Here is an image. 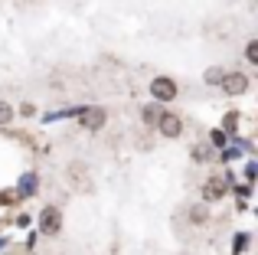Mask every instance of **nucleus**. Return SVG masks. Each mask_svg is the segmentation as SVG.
<instances>
[{
  "label": "nucleus",
  "instance_id": "nucleus-1",
  "mask_svg": "<svg viewBox=\"0 0 258 255\" xmlns=\"http://www.w3.org/2000/svg\"><path fill=\"white\" fill-rule=\"evenodd\" d=\"M151 95H154V102H173L180 95V85L170 76H154L151 79Z\"/></svg>",
  "mask_w": 258,
  "mask_h": 255
},
{
  "label": "nucleus",
  "instance_id": "nucleus-2",
  "mask_svg": "<svg viewBox=\"0 0 258 255\" xmlns=\"http://www.w3.org/2000/svg\"><path fill=\"white\" fill-rule=\"evenodd\" d=\"M229 193V183L222 173H213V177H206V183H203V203H219V200H226Z\"/></svg>",
  "mask_w": 258,
  "mask_h": 255
},
{
  "label": "nucleus",
  "instance_id": "nucleus-3",
  "mask_svg": "<svg viewBox=\"0 0 258 255\" xmlns=\"http://www.w3.org/2000/svg\"><path fill=\"white\" fill-rule=\"evenodd\" d=\"M154 128H157L167 141L183 138V118L176 115V111H160V118H157V124H154Z\"/></svg>",
  "mask_w": 258,
  "mask_h": 255
},
{
  "label": "nucleus",
  "instance_id": "nucleus-4",
  "mask_svg": "<svg viewBox=\"0 0 258 255\" xmlns=\"http://www.w3.org/2000/svg\"><path fill=\"white\" fill-rule=\"evenodd\" d=\"M219 85H222V92H226V95H245L248 85H252V79H248L245 72H226Z\"/></svg>",
  "mask_w": 258,
  "mask_h": 255
},
{
  "label": "nucleus",
  "instance_id": "nucleus-5",
  "mask_svg": "<svg viewBox=\"0 0 258 255\" xmlns=\"http://www.w3.org/2000/svg\"><path fill=\"white\" fill-rule=\"evenodd\" d=\"M39 229L56 236V232L62 229V210H59V206H43V210H39Z\"/></svg>",
  "mask_w": 258,
  "mask_h": 255
},
{
  "label": "nucleus",
  "instance_id": "nucleus-6",
  "mask_svg": "<svg viewBox=\"0 0 258 255\" xmlns=\"http://www.w3.org/2000/svg\"><path fill=\"white\" fill-rule=\"evenodd\" d=\"M105 121H108L105 108H82V111H79V124H82L85 131H101Z\"/></svg>",
  "mask_w": 258,
  "mask_h": 255
},
{
  "label": "nucleus",
  "instance_id": "nucleus-7",
  "mask_svg": "<svg viewBox=\"0 0 258 255\" xmlns=\"http://www.w3.org/2000/svg\"><path fill=\"white\" fill-rule=\"evenodd\" d=\"M186 216H189V223H193V226H206L209 223V206L206 203H193L186 210Z\"/></svg>",
  "mask_w": 258,
  "mask_h": 255
},
{
  "label": "nucleus",
  "instance_id": "nucleus-8",
  "mask_svg": "<svg viewBox=\"0 0 258 255\" xmlns=\"http://www.w3.org/2000/svg\"><path fill=\"white\" fill-rule=\"evenodd\" d=\"M160 111H164V108H157V105H144V108H141V121H144L147 128H154L157 118H160Z\"/></svg>",
  "mask_w": 258,
  "mask_h": 255
},
{
  "label": "nucleus",
  "instance_id": "nucleus-9",
  "mask_svg": "<svg viewBox=\"0 0 258 255\" xmlns=\"http://www.w3.org/2000/svg\"><path fill=\"white\" fill-rule=\"evenodd\" d=\"M245 62L258 66V39H248V43H245Z\"/></svg>",
  "mask_w": 258,
  "mask_h": 255
},
{
  "label": "nucleus",
  "instance_id": "nucleus-10",
  "mask_svg": "<svg viewBox=\"0 0 258 255\" xmlns=\"http://www.w3.org/2000/svg\"><path fill=\"white\" fill-rule=\"evenodd\" d=\"M13 118H17V111H13L7 102H0V128H7V124L13 121Z\"/></svg>",
  "mask_w": 258,
  "mask_h": 255
},
{
  "label": "nucleus",
  "instance_id": "nucleus-11",
  "mask_svg": "<svg viewBox=\"0 0 258 255\" xmlns=\"http://www.w3.org/2000/svg\"><path fill=\"white\" fill-rule=\"evenodd\" d=\"M222 76H226L222 69H206V76H203V79H206V85H219Z\"/></svg>",
  "mask_w": 258,
  "mask_h": 255
},
{
  "label": "nucleus",
  "instance_id": "nucleus-12",
  "mask_svg": "<svg viewBox=\"0 0 258 255\" xmlns=\"http://www.w3.org/2000/svg\"><path fill=\"white\" fill-rule=\"evenodd\" d=\"M20 115H23V118H33V115H36V105L23 102V105H20Z\"/></svg>",
  "mask_w": 258,
  "mask_h": 255
},
{
  "label": "nucleus",
  "instance_id": "nucleus-13",
  "mask_svg": "<svg viewBox=\"0 0 258 255\" xmlns=\"http://www.w3.org/2000/svg\"><path fill=\"white\" fill-rule=\"evenodd\" d=\"M235 124H239V115H235V111H232V115H226V128H229V131H235Z\"/></svg>",
  "mask_w": 258,
  "mask_h": 255
},
{
  "label": "nucleus",
  "instance_id": "nucleus-14",
  "mask_svg": "<svg viewBox=\"0 0 258 255\" xmlns=\"http://www.w3.org/2000/svg\"><path fill=\"white\" fill-rule=\"evenodd\" d=\"M213 144H216V147H222V144H226V138H222V131H213Z\"/></svg>",
  "mask_w": 258,
  "mask_h": 255
}]
</instances>
